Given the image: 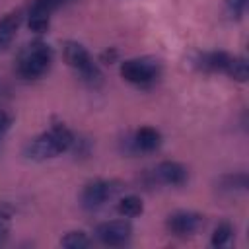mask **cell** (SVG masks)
<instances>
[{
    "label": "cell",
    "instance_id": "5",
    "mask_svg": "<svg viewBox=\"0 0 249 249\" xmlns=\"http://www.w3.org/2000/svg\"><path fill=\"white\" fill-rule=\"evenodd\" d=\"M121 191H123V183L121 181H117V179H97V181L88 183L82 189L80 200H82L84 208L93 210V208L103 206L111 198H115Z\"/></svg>",
    "mask_w": 249,
    "mask_h": 249
},
{
    "label": "cell",
    "instance_id": "9",
    "mask_svg": "<svg viewBox=\"0 0 249 249\" xmlns=\"http://www.w3.org/2000/svg\"><path fill=\"white\" fill-rule=\"evenodd\" d=\"M231 56L233 54H230L226 51H208V53H200L195 58V64H196V68H200L204 72H222V74H226V70L231 62Z\"/></svg>",
    "mask_w": 249,
    "mask_h": 249
},
{
    "label": "cell",
    "instance_id": "10",
    "mask_svg": "<svg viewBox=\"0 0 249 249\" xmlns=\"http://www.w3.org/2000/svg\"><path fill=\"white\" fill-rule=\"evenodd\" d=\"M21 21H23V12L19 8L18 10H10L0 18V53L6 51L12 45Z\"/></svg>",
    "mask_w": 249,
    "mask_h": 249
},
{
    "label": "cell",
    "instance_id": "16",
    "mask_svg": "<svg viewBox=\"0 0 249 249\" xmlns=\"http://www.w3.org/2000/svg\"><path fill=\"white\" fill-rule=\"evenodd\" d=\"M226 76L231 78V80H235V82H245L247 76H249V72H247V60L243 56H235L233 54L231 56V62H230V66L226 70Z\"/></svg>",
    "mask_w": 249,
    "mask_h": 249
},
{
    "label": "cell",
    "instance_id": "11",
    "mask_svg": "<svg viewBox=\"0 0 249 249\" xmlns=\"http://www.w3.org/2000/svg\"><path fill=\"white\" fill-rule=\"evenodd\" d=\"M130 144L134 152H156L161 146V134L154 126H140L130 138Z\"/></svg>",
    "mask_w": 249,
    "mask_h": 249
},
{
    "label": "cell",
    "instance_id": "14",
    "mask_svg": "<svg viewBox=\"0 0 249 249\" xmlns=\"http://www.w3.org/2000/svg\"><path fill=\"white\" fill-rule=\"evenodd\" d=\"M91 243H93V239L82 230L68 231L66 235L60 237V245L66 247V249H84V247H89Z\"/></svg>",
    "mask_w": 249,
    "mask_h": 249
},
{
    "label": "cell",
    "instance_id": "20",
    "mask_svg": "<svg viewBox=\"0 0 249 249\" xmlns=\"http://www.w3.org/2000/svg\"><path fill=\"white\" fill-rule=\"evenodd\" d=\"M245 6H247V0H228V10L235 18H239L245 12Z\"/></svg>",
    "mask_w": 249,
    "mask_h": 249
},
{
    "label": "cell",
    "instance_id": "6",
    "mask_svg": "<svg viewBox=\"0 0 249 249\" xmlns=\"http://www.w3.org/2000/svg\"><path fill=\"white\" fill-rule=\"evenodd\" d=\"M204 224V216L195 210H177L167 218V230L177 237H189L196 233Z\"/></svg>",
    "mask_w": 249,
    "mask_h": 249
},
{
    "label": "cell",
    "instance_id": "17",
    "mask_svg": "<svg viewBox=\"0 0 249 249\" xmlns=\"http://www.w3.org/2000/svg\"><path fill=\"white\" fill-rule=\"evenodd\" d=\"M16 210L12 204L8 202H0V245L8 239L10 233V226H12V218H14Z\"/></svg>",
    "mask_w": 249,
    "mask_h": 249
},
{
    "label": "cell",
    "instance_id": "3",
    "mask_svg": "<svg viewBox=\"0 0 249 249\" xmlns=\"http://www.w3.org/2000/svg\"><path fill=\"white\" fill-rule=\"evenodd\" d=\"M62 54H64V60L70 68H74L84 82L88 84H97L101 82V70L97 66V62L91 58L89 51L78 43V41H66L64 47H62Z\"/></svg>",
    "mask_w": 249,
    "mask_h": 249
},
{
    "label": "cell",
    "instance_id": "1",
    "mask_svg": "<svg viewBox=\"0 0 249 249\" xmlns=\"http://www.w3.org/2000/svg\"><path fill=\"white\" fill-rule=\"evenodd\" d=\"M74 140H76V136L66 124L54 123L45 132H41L35 138H31L25 144L23 154H25L27 160H33V161L53 160V158L68 152L74 146Z\"/></svg>",
    "mask_w": 249,
    "mask_h": 249
},
{
    "label": "cell",
    "instance_id": "19",
    "mask_svg": "<svg viewBox=\"0 0 249 249\" xmlns=\"http://www.w3.org/2000/svg\"><path fill=\"white\" fill-rule=\"evenodd\" d=\"M12 123H14V115H12L8 109L0 107V140H2V138H4V134L10 130Z\"/></svg>",
    "mask_w": 249,
    "mask_h": 249
},
{
    "label": "cell",
    "instance_id": "18",
    "mask_svg": "<svg viewBox=\"0 0 249 249\" xmlns=\"http://www.w3.org/2000/svg\"><path fill=\"white\" fill-rule=\"evenodd\" d=\"M222 189H228V191H235V189H247V175L241 171V173H235V175H226L222 177Z\"/></svg>",
    "mask_w": 249,
    "mask_h": 249
},
{
    "label": "cell",
    "instance_id": "2",
    "mask_svg": "<svg viewBox=\"0 0 249 249\" xmlns=\"http://www.w3.org/2000/svg\"><path fill=\"white\" fill-rule=\"evenodd\" d=\"M51 62H53V47L45 41L35 39L19 51L16 58V72L23 80H37L51 68Z\"/></svg>",
    "mask_w": 249,
    "mask_h": 249
},
{
    "label": "cell",
    "instance_id": "7",
    "mask_svg": "<svg viewBox=\"0 0 249 249\" xmlns=\"http://www.w3.org/2000/svg\"><path fill=\"white\" fill-rule=\"evenodd\" d=\"M132 235V226L128 220H111V222H103L95 228V237L103 243V245H124Z\"/></svg>",
    "mask_w": 249,
    "mask_h": 249
},
{
    "label": "cell",
    "instance_id": "4",
    "mask_svg": "<svg viewBox=\"0 0 249 249\" xmlns=\"http://www.w3.org/2000/svg\"><path fill=\"white\" fill-rule=\"evenodd\" d=\"M121 76L134 86H152L161 76V62L156 56H134L121 62Z\"/></svg>",
    "mask_w": 249,
    "mask_h": 249
},
{
    "label": "cell",
    "instance_id": "12",
    "mask_svg": "<svg viewBox=\"0 0 249 249\" xmlns=\"http://www.w3.org/2000/svg\"><path fill=\"white\" fill-rule=\"evenodd\" d=\"M49 23H51V14L47 10H41L37 6L31 4L29 8V14H27V25L31 31L35 33H45L49 29Z\"/></svg>",
    "mask_w": 249,
    "mask_h": 249
},
{
    "label": "cell",
    "instance_id": "13",
    "mask_svg": "<svg viewBox=\"0 0 249 249\" xmlns=\"http://www.w3.org/2000/svg\"><path fill=\"white\" fill-rule=\"evenodd\" d=\"M117 210H119V214L124 216V218H136V216L142 214L144 204H142V198H140V196H136V195H126V196H123V198L119 200Z\"/></svg>",
    "mask_w": 249,
    "mask_h": 249
},
{
    "label": "cell",
    "instance_id": "21",
    "mask_svg": "<svg viewBox=\"0 0 249 249\" xmlns=\"http://www.w3.org/2000/svg\"><path fill=\"white\" fill-rule=\"evenodd\" d=\"M117 56H119V51L111 47V49H107V51H103L99 58H101V62H107V64H111V62H115V60H117Z\"/></svg>",
    "mask_w": 249,
    "mask_h": 249
},
{
    "label": "cell",
    "instance_id": "8",
    "mask_svg": "<svg viewBox=\"0 0 249 249\" xmlns=\"http://www.w3.org/2000/svg\"><path fill=\"white\" fill-rule=\"evenodd\" d=\"M154 179L163 183V185H171V187H181L187 183L189 179V171L183 163L179 161H161L154 171Z\"/></svg>",
    "mask_w": 249,
    "mask_h": 249
},
{
    "label": "cell",
    "instance_id": "15",
    "mask_svg": "<svg viewBox=\"0 0 249 249\" xmlns=\"http://www.w3.org/2000/svg\"><path fill=\"white\" fill-rule=\"evenodd\" d=\"M233 226L230 222H220L214 231H212V237H210V245L212 247H226L230 245V241L233 239Z\"/></svg>",
    "mask_w": 249,
    "mask_h": 249
}]
</instances>
